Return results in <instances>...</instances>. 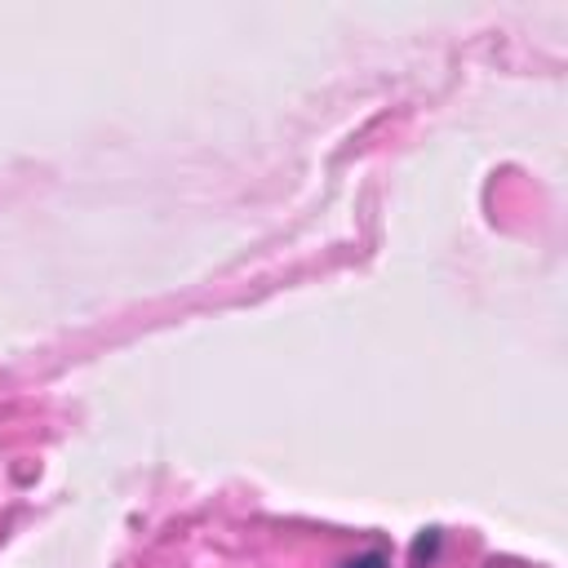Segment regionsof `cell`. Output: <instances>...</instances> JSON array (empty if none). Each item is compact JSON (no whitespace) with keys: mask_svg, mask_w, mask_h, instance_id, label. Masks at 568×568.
<instances>
[{"mask_svg":"<svg viewBox=\"0 0 568 568\" xmlns=\"http://www.w3.org/2000/svg\"><path fill=\"white\" fill-rule=\"evenodd\" d=\"M337 568H390V555H386V546H368V550H355L351 559H342Z\"/></svg>","mask_w":568,"mask_h":568,"instance_id":"cell-2","label":"cell"},{"mask_svg":"<svg viewBox=\"0 0 568 568\" xmlns=\"http://www.w3.org/2000/svg\"><path fill=\"white\" fill-rule=\"evenodd\" d=\"M439 546H444V528H422L417 537H413V546H408V568H430L435 559H439Z\"/></svg>","mask_w":568,"mask_h":568,"instance_id":"cell-1","label":"cell"}]
</instances>
